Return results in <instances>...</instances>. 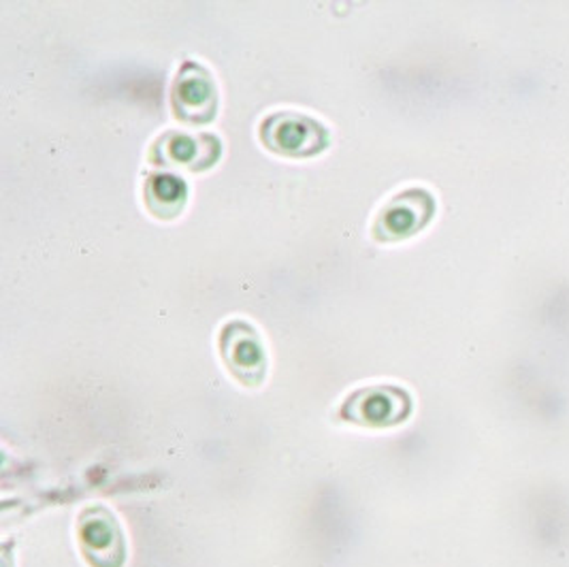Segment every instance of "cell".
I'll list each match as a JSON object with an SVG mask.
<instances>
[{
	"instance_id": "4",
	"label": "cell",
	"mask_w": 569,
	"mask_h": 567,
	"mask_svg": "<svg viewBox=\"0 0 569 567\" xmlns=\"http://www.w3.org/2000/svg\"><path fill=\"white\" fill-rule=\"evenodd\" d=\"M220 357L227 369L246 387H260L267 374V357L260 336L248 322L233 320L220 334Z\"/></svg>"
},
{
	"instance_id": "6",
	"label": "cell",
	"mask_w": 569,
	"mask_h": 567,
	"mask_svg": "<svg viewBox=\"0 0 569 567\" xmlns=\"http://www.w3.org/2000/svg\"><path fill=\"white\" fill-rule=\"evenodd\" d=\"M171 103L176 116L188 125H206L218 109V92L208 69L197 62H186L173 81Z\"/></svg>"
},
{
	"instance_id": "7",
	"label": "cell",
	"mask_w": 569,
	"mask_h": 567,
	"mask_svg": "<svg viewBox=\"0 0 569 567\" xmlns=\"http://www.w3.org/2000/svg\"><path fill=\"white\" fill-rule=\"evenodd\" d=\"M220 156V143L211 135H188L181 130L167 132L154 148L156 162L192 171L211 167Z\"/></svg>"
},
{
	"instance_id": "8",
	"label": "cell",
	"mask_w": 569,
	"mask_h": 567,
	"mask_svg": "<svg viewBox=\"0 0 569 567\" xmlns=\"http://www.w3.org/2000/svg\"><path fill=\"white\" fill-rule=\"evenodd\" d=\"M188 199V186L178 176H152L146 183V203L160 218H173Z\"/></svg>"
},
{
	"instance_id": "5",
	"label": "cell",
	"mask_w": 569,
	"mask_h": 567,
	"mask_svg": "<svg viewBox=\"0 0 569 567\" xmlns=\"http://www.w3.org/2000/svg\"><path fill=\"white\" fill-rule=\"evenodd\" d=\"M433 211L436 201L427 190H403L382 207L373 225V235L378 241H399L412 237L429 225Z\"/></svg>"
},
{
	"instance_id": "3",
	"label": "cell",
	"mask_w": 569,
	"mask_h": 567,
	"mask_svg": "<svg viewBox=\"0 0 569 567\" xmlns=\"http://www.w3.org/2000/svg\"><path fill=\"white\" fill-rule=\"evenodd\" d=\"M81 557L90 567H124L127 541L118 518L103 506H90L78 518Z\"/></svg>"
},
{
	"instance_id": "2",
	"label": "cell",
	"mask_w": 569,
	"mask_h": 567,
	"mask_svg": "<svg viewBox=\"0 0 569 567\" xmlns=\"http://www.w3.org/2000/svg\"><path fill=\"white\" fill-rule=\"evenodd\" d=\"M260 141L276 155L308 158L329 143L327 129L297 111H278L260 125Z\"/></svg>"
},
{
	"instance_id": "1",
	"label": "cell",
	"mask_w": 569,
	"mask_h": 567,
	"mask_svg": "<svg viewBox=\"0 0 569 567\" xmlns=\"http://www.w3.org/2000/svg\"><path fill=\"white\" fill-rule=\"evenodd\" d=\"M412 414V397L399 387L378 385L355 390L339 408V418L361 425L385 429L395 427Z\"/></svg>"
}]
</instances>
